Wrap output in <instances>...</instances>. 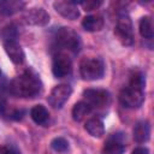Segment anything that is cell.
Segmentation results:
<instances>
[{"label": "cell", "instance_id": "obj_19", "mask_svg": "<svg viewBox=\"0 0 154 154\" xmlns=\"http://www.w3.org/2000/svg\"><path fill=\"white\" fill-rule=\"evenodd\" d=\"M138 29H140V34L142 37L144 38H153L154 36V29H153V22H152V18L149 16H146V17H142L141 20H140V24H138Z\"/></svg>", "mask_w": 154, "mask_h": 154}, {"label": "cell", "instance_id": "obj_15", "mask_svg": "<svg viewBox=\"0 0 154 154\" xmlns=\"http://www.w3.org/2000/svg\"><path fill=\"white\" fill-rule=\"evenodd\" d=\"M82 26L84 28V30L90 31V32L100 31L103 28V18L101 16H99V14L87 16L82 20Z\"/></svg>", "mask_w": 154, "mask_h": 154}, {"label": "cell", "instance_id": "obj_13", "mask_svg": "<svg viewBox=\"0 0 154 154\" xmlns=\"http://www.w3.org/2000/svg\"><path fill=\"white\" fill-rule=\"evenodd\" d=\"M84 129L87 130V132L93 136V137H96V138H100L103 136L105 134V125H103V122L97 118V117H94V118H90L85 122L84 124Z\"/></svg>", "mask_w": 154, "mask_h": 154}, {"label": "cell", "instance_id": "obj_7", "mask_svg": "<svg viewBox=\"0 0 154 154\" xmlns=\"http://www.w3.org/2000/svg\"><path fill=\"white\" fill-rule=\"evenodd\" d=\"M71 93H72V89L69 84L55 85L51 90L47 101L53 108H61L65 105V102L69 100Z\"/></svg>", "mask_w": 154, "mask_h": 154}, {"label": "cell", "instance_id": "obj_16", "mask_svg": "<svg viewBox=\"0 0 154 154\" xmlns=\"http://www.w3.org/2000/svg\"><path fill=\"white\" fill-rule=\"evenodd\" d=\"M24 6L25 2L20 0H0V12L5 16H11L20 11Z\"/></svg>", "mask_w": 154, "mask_h": 154}, {"label": "cell", "instance_id": "obj_11", "mask_svg": "<svg viewBox=\"0 0 154 154\" xmlns=\"http://www.w3.org/2000/svg\"><path fill=\"white\" fill-rule=\"evenodd\" d=\"M4 48L8 58L14 64H22L24 60V52L16 40H6L4 42Z\"/></svg>", "mask_w": 154, "mask_h": 154}, {"label": "cell", "instance_id": "obj_22", "mask_svg": "<svg viewBox=\"0 0 154 154\" xmlns=\"http://www.w3.org/2000/svg\"><path fill=\"white\" fill-rule=\"evenodd\" d=\"M82 6H83V8L85 10V11H93V10H96L99 6H101V4H102V1H96V0H87V1H81L79 2Z\"/></svg>", "mask_w": 154, "mask_h": 154}, {"label": "cell", "instance_id": "obj_25", "mask_svg": "<svg viewBox=\"0 0 154 154\" xmlns=\"http://www.w3.org/2000/svg\"><path fill=\"white\" fill-rule=\"evenodd\" d=\"M0 75H1V71H0Z\"/></svg>", "mask_w": 154, "mask_h": 154}, {"label": "cell", "instance_id": "obj_20", "mask_svg": "<svg viewBox=\"0 0 154 154\" xmlns=\"http://www.w3.org/2000/svg\"><path fill=\"white\" fill-rule=\"evenodd\" d=\"M144 85H146V78L142 72H134L130 77V82H129V87H132L135 89H140V90H144Z\"/></svg>", "mask_w": 154, "mask_h": 154}, {"label": "cell", "instance_id": "obj_3", "mask_svg": "<svg viewBox=\"0 0 154 154\" xmlns=\"http://www.w3.org/2000/svg\"><path fill=\"white\" fill-rule=\"evenodd\" d=\"M114 34L118 40L124 46H131L134 43V30H132V22L128 13L122 12L118 16L117 25L114 29Z\"/></svg>", "mask_w": 154, "mask_h": 154}, {"label": "cell", "instance_id": "obj_23", "mask_svg": "<svg viewBox=\"0 0 154 154\" xmlns=\"http://www.w3.org/2000/svg\"><path fill=\"white\" fill-rule=\"evenodd\" d=\"M0 154H20V152L14 148V147H1L0 148Z\"/></svg>", "mask_w": 154, "mask_h": 154}, {"label": "cell", "instance_id": "obj_12", "mask_svg": "<svg viewBox=\"0 0 154 154\" xmlns=\"http://www.w3.org/2000/svg\"><path fill=\"white\" fill-rule=\"evenodd\" d=\"M124 150H125V144L123 138L119 135L114 134L106 141L101 154H123Z\"/></svg>", "mask_w": 154, "mask_h": 154}, {"label": "cell", "instance_id": "obj_14", "mask_svg": "<svg viewBox=\"0 0 154 154\" xmlns=\"http://www.w3.org/2000/svg\"><path fill=\"white\" fill-rule=\"evenodd\" d=\"M150 126L147 120H140L134 128V138L137 143H144L149 140Z\"/></svg>", "mask_w": 154, "mask_h": 154}, {"label": "cell", "instance_id": "obj_18", "mask_svg": "<svg viewBox=\"0 0 154 154\" xmlns=\"http://www.w3.org/2000/svg\"><path fill=\"white\" fill-rule=\"evenodd\" d=\"M90 112H91V107L85 101H79L72 108V118L76 122H82Z\"/></svg>", "mask_w": 154, "mask_h": 154}, {"label": "cell", "instance_id": "obj_21", "mask_svg": "<svg viewBox=\"0 0 154 154\" xmlns=\"http://www.w3.org/2000/svg\"><path fill=\"white\" fill-rule=\"evenodd\" d=\"M51 147L57 153H65L69 150V142L64 137H55L51 142Z\"/></svg>", "mask_w": 154, "mask_h": 154}, {"label": "cell", "instance_id": "obj_4", "mask_svg": "<svg viewBox=\"0 0 154 154\" xmlns=\"http://www.w3.org/2000/svg\"><path fill=\"white\" fill-rule=\"evenodd\" d=\"M55 42L59 47L77 53L81 49L79 36L70 28H60L55 35Z\"/></svg>", "mask_w": 154, "mask_h": 154}, {"label": "cell", "instance_id": "obj_17", "mask_svg": "<svg viewBox=\"0 0 154 154\" xmlns=\"http://www.w3.org/2000/svg\"><path fill=\"white\" fill-rule=\"evenodd\" d=\"M30 117H31V119L36 124L42 125V124H46L47 123V120L49 118V113H48V111H47V108L45 106H42V105H35L31 108V111H30Z\"/></svg>", "mask_w": 154, "mask_h": 154}, {"label": "cell", "instance_id": "obj_5", "mask_svg": "<svg viewBox=\"0 0 154 154\" xmlns=\"http://www.w3.org/2000/svg\"><path fill=\"white\" fill-rule=\"evenodd\" d=\"M119 101L126 108H138L144 101V93L143 90L135 89L128 85L120 90Z\"/></svg>", "mask_w": 154, "mask_h": 154}, {"label": "cell", "instance_id": "obj_8", "mask_svg": "<svg viewBox=\"0 0 154 154\" xmlns=\"http://www.w3.org/2000/svg\"><path fill=\"white\" fill-rule=\"evenodd\" d=\"M72 64L67 55L63 53H58L53 59L52 72L57 78H64L71 73Z\"/></svg>", "mask_w": 154, "mask_h": 154}, {"label": "cell", "instance_id": "obj_6", "mask_svg": "<svg viewBox=\"0 0 154 154\" xmlns=\"http://www.w3.org/2000/svg\"><path fill=\"white\" fill-rule=\"evenodd\" d=\"M84 101L93 108H103L109 103V93L105 89H85Z\"/></svg>", "mask_w": 154, "mask_h": 154}, {"label": "cell", "instance_id": "obj_24", "mask_svg": "<svg viewBox=\"0 0 154 154\" xmlns=\"http://www.w3.org/2000/svg\"><path fill=\"white\" fill-rule=\"evenodd\" d=\"M131 154H149V150L146 147H137L132 150Z\"/></svg>", "mask_w": 154, "mask_h": 154}, {"label": "cell", "instance_id": "obj_10", "mask_svg": "<svg viewBox=\"0 0 154 154\" xmlns=\"http://www.w3.org/2000/svg\"><path fill=\"white\" fill-rule=\"evenodd\" d=\"M24 19L30 25L45 26L49 23V14L42 7H32L25 12Z\"/></svg>", "mask_w": 154, "mask_h": 154}, {"label": "cell", "instance_id": "obj_1", "mask_svg": "<svg viewBox=\"0 0 154 154\" xmlns=\"http://www.w3.org/2000/svg\"><path fill=\"white\" fill-rule=\"evenodd\" d=\"M41 81L31 70H26L8 84V91L18 97H35L41 93Z\"/></svg>", "mask_w": 154, "mask_h": 154}, {"label": "cell", "instance_id": "obj_2", "mask_svg": "<svg viewBox=\"0 0 154 154\" xmlns=\"http://www.w3.org/2000/svg\"><path fill=\"white\" fill-rule=\"evenodd\" d=\"M79 73L85 81L100 79L105 73V65L100 58H83L79 64Z\"/></svg>", "mask_w": 154, "mask_h": 154}, {"label": "cell", "instance_id": "obj_9", "mask_svg": "<svg viewBox=\"0 0 154 154\" xmlns=\"http://www.w3.org/2000/svg\"><path fill=\"white\" fill-rule=\"evenodd\" d=\"M78 4L79 2L71 1V0H67V1L59 0V1H55L53 4V7L64 18L70 19V20H75L79 17V11H78V7H77Z\"/></svg>", "mask_w": 154, "mask_h": 154}]
</instances>
